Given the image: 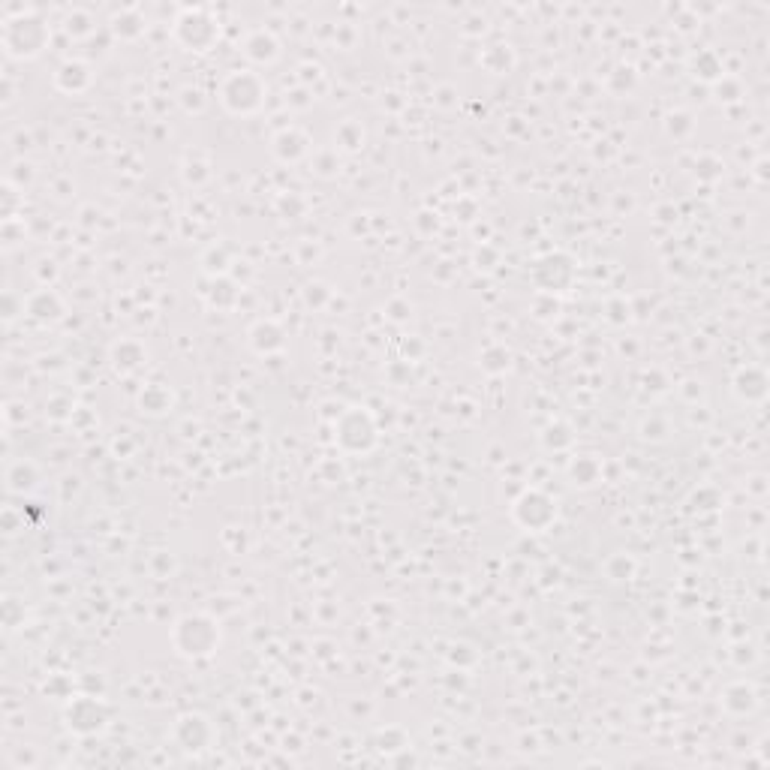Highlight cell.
I'll return each instance as SVG.
<instances>
[{"label": "cell", "instance_id": "1", "mask_svg": "<svg viewBox=\"0 0 770 770\" xmlns=\"http://www.w3.org/2000/svg\"><path fill=\"white\" fill-rule=\"evenodd\" d=\"M52 40V28L46 19L34 10H22L19 16H10L0 31V43L13 61H34L46 52Z\"/></svg>", "mask_w": 770, "mask_h": 770}, {"label": "cell", "instance_id": "2", "mask_svg": "<svg viewBox=\"0 0 770 770\" xmlns=\"http://www.w3.org/2000/svg\"><path fill=\"white\" fill-rule=\"evenodd\" d=\"M175 647L181 656H190V659H202V656H211L220 644V629L214 620L208 617H184L172 635Z\"/></svg>", "mask_w": 770, "mask_h": 770}, {"label": "cell", "instance_id": "3", "mask_svg": "<svg viewBox=\"0 0 770 770\" xmlns=\"http://www.w3.org/2000/svg\"><path fill=\"white\" fill-rule=\"evenodd\" d=\"M223 106L235 115H250L262 106L265 97V85L259 82V76L247 73V70H235L226 76L223 82Z\"/></svg>", "mask_w": 770, "mask_h": 770}, {"label": "cell", "instance_id": "4", "mask_svg": "<svg viewBox=\"0 0 770 770\" xmlns=\"http://www.w3.org/2000/svg\"><path fill=\"white\" fill-rule=\"evenodd\" d=\"M106 722H109V707L100 698L82 695L67 707V725L76 734H97L106 728Z\"/></svg>", "mask_w": 770, "mask_h": 770}, {"label": "cell", "instance_id": "5", "mask_svg": "<svg viewBox=\"0 0 770 770\" xmlns=\"http://www.w3.org/2000/svg\"><path fill=\"white\" fill-rule=\"evenodd\" d=\"M175 37L181 40V46H187L190 52H208L214 46V40L220 37V25H214L208 16L202 13H187L178 28Z\"/></svg>", "mask_w": 770, "mask_h": 770}, {"label": "cell", "instance_id": "6", "mask_svg": "<svg viewBox=\"0 0 770 770\" xmlns=\"http://www.w3.org/2000/svg\"><path fill=\"white\" fill-rule=\"evenodd\" d=\"M557 518V503L548 500L545 494L539 491H530L518 500L515 506V521L527 530H545L551 521Z\"/></svg>", "mask_w": 770, "mask_h": 770}, {"label": "cell", "instance_id": "7", "mask_svg": "<svg viewBox=\"0 0 770 770\" xmlns=\"http://www.w3.org/2000/svg\"><path fill=\"white\" fill-rule=\"evenodd\" d=\"M91 85V70L79 61H67L58 67L55 73V88L64 91V94H79Z\"/></svg>", "mask_w": 770, "mask_h": 770}, {"label": "cell", "instance_id": "8", "mask_svg": "<svg viewBox=\"0 0 770 770\" xmlns=\"http://www.w3.org/2000/svg\"><path fill=\"white\" fill-rule=\"evenodd\" d=\"M25 307H28V313H31L34 319H40V322H55V319L64 316V301H61L52 289L34 292V295L25 301Z\"/></svg>", "mask_w": 770, "mask_h": 770}, {"label": "cell", "instance_id": "9", "mask_svg": "<svg viewBox=\"0 0 770 770\" xmlns=\"http://www.w3.org/2000/svg\"><path fill=\"white\" fill-rule=\"evenodd\" d=\"M37 467L31 461H16L7 470V488L10 494H31L37 488Z\"/></svg>", "mask_w": 770, "mask_h": 770}, {"label": "cell", "instance_id": "10", "mask_svg": "<svg viewBox=\"0 0 770 770\" xmlns=\"http://www.w3.org/2000/svg\"><path fill=\"white\" fill-rule=\"evenodd\" d=\"M247 55L256 58V61H274V58H277V43H274L268 34H256V37L247 43Z\"/></svg>", "mask_w": 770, "mask_h": 770}, {"label": "cell", "instance_id": "11", "mask_svg": "<svg viewBox=\"0 0 770 770\" xmlns=\"http://www.w3.org/2000/svg\"><path fill=\"white\" fill-rule=\"evenodd\" d=\"M13 202H22V196H19V190L7 181L4 184V211H0V214H4V223H10V220H16V211H13Z\"/></svg>", "mask_w": 770, "mask_h": 770}]
</instances>
